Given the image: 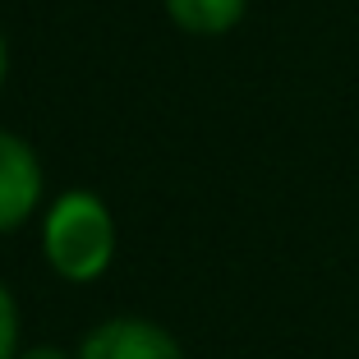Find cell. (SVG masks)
I'll list each match as a JSON object with an SVG mask.
<instances>
[{
    "label": "cell",
    "instance_id": "7",
    "mask_svg": "<svg viewBox=\"0 0 359 359\" xmlns=\"http://www.w3.org/2000/svg\"><path fill=\"white\" fill-rule=\"evenodd\" d=\"M5 69H10V51H5V37H0V83H5Z\"/></svg>",
    "mask_w": 359,
    "mask_h": 359
},
{
    "label": "cell",
    "instance_id": "5",
    "mask_svg": "<svg viewBox=\"0 0 359 359\" xmlns=\"http://www.w3.org/2000/svg\"><path fill=\"white\" fill-rule=\"evenodd\" d=\"M19 355V309H14V295L0 285V359Z\"/></svg>",
    "mask_w": 359,
    "mask_h": 359
},
{
    "label": "cell",
    "instance_id": "4",
    "mask_svg": "<svg viewBox=\"0 0 359 359\" xmlns=\"http://www.w3.org/2000/svg\"><path fill=\"white\" fill-rule=\"evenodd\" d=\"M249 0H166V14L194 37H222L244 19Z\"/></svg>",
    "mask_w": 359,
    "mask_h": 359
},
{
    "label": "cell",
    "instance_id": "3",
    "mask_svg": "<svg viewBox=\"0 0 359 359\" xmlns=\"http://www.w3.org/2000/svg\"><path fill=\"white\" fill-rule=\"evenodd\" d=\"M79 359H184V350L148 318H111L79 346Z\"/></svg>",
    "mask_w": 359,
    "mask_h": 359
},
{
    "label": "cell",
    "instance_id": "2",
    "mask_svg": "<svg viewBox=\"0 0 359 359\" xmlns=\"http://www.w3.org/2000/svg\"><path fill=\"white\" fill-rule=\"evenodd\" d=\"M42 203V161L19 134L0 129V231H14Z\"/></svg>",
    "mask_w": 359,
    "mask_h": 359
},
{
    "label": "cell",
    "instance_id": "1",
    "mask_svg": "<svg viewBox=\"0 0 359 359\" xmlns=\"http://www.w3.org/2000/svg\"><path fill=\"white\" fill-rule=\"evenodd\" d=\"M46 263L65 276V281H97L111 267L116 254V222L97 194H60L46 212V231H42Z\"/></svg>",
    "mask_w": 359,
    "mask_h": 359
},
{
    "label": "cell",
    "instance_id": "6",
    "mask_svg": "<svg viewBox=\"0 0 359 359\" xmlns=\"http://www.w3.org/2000/svg\"><path fill=\"white\" fill-rule=\"evenodd\" d=\"M14 359H69V355L55 350V346H37V350H23V355H14Z\"/></svg>",
    "mask_w": 359,
    "mask_h": 359
}]
</instances>
